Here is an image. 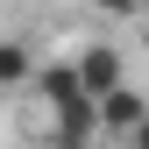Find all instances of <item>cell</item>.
Wrapping results in <instances>:
<instances>
[{"mask_svg": "<svg viewBox=\"0 0 149 149\" xmlns=\"http://www.w3.org/2000/svg\"><path fill=\"white\" fill-rule=\"evenodd\" d=\"M0 85H29V43H0Z\"/></svg>", "mask_w": 149, "mask_h": 149, "instance_id": "3", "label": "cell"}, {"mask_svg": "<svg viewBox=\"0 0 149 149\" xmlns=\"http://www.w3.org/2000/svg\"><path fill=\"white\" fill-rule=\"evenodd\" d=\"M71 71H78V85L92 92V100H114V92L128 85V57L114 43H85L78 57H71Z\"/></svg>", "mask_w": 149, "mask_h": 149, "instance_id": "1", "label": "cell"}, {"mask_svg": "<svg viewBox=\"0 0 149 149\" xmlns=\"http://www.w3.org/2000/svg\"><path fill=\"white\" fill-rule=\"evenodd\" d=\"M128 149H149V121H142V128H135V135H128Z\"/></svg>", "mask_w": 149, "mask_h": 149, "instance_id": "4", "label": "cell"}, {"mask_svg": "<svg viewBox=\"0 0 149 149\" xmlns=\"http://www.w3.org/2000/svg\"><path fill=\"white\" fill-rule=\"evenodd\" d=\"M142 121H149V100H142L135 85H121L114 100H100V128H107V135H121V142H128Z\"/></svg>", "mask_w": 149, "mask_h": 149, "instance_id": "2", "label": "cell"}]
</instances>
